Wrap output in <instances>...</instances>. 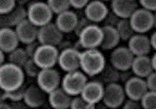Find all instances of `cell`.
Returning <instances> with one entry per match:
<instances>
[{"mask_svg":"<svg viewBox=\"0 0 156 109\" xmlns=\"http://www.w3.org/2000/svg\"><path fill=\"white\" fill-rule=\"evenodd\" d=\"M48 100L50 105L54 109H68L71 108L72 96L67 93L61 85L56 89L49 93Z\"/></svg>","mask_w":156,"mask_h":109,"instance_id":"obj_19","label":"cell"},{"mask_svg":"<svg viewBox=\"0 0 156 109\" xmlns=\"http://www.w3.org/2000/svg\"><path fill=\"white\" fill-rule=\"evenodd\" d=\"M19 40L15 30L11 27L0 28V49L9 54L13 49L18 48Z\"/></svg>","mask_w":156,"mask_h":109,"instance_id":"obj_18","label":"cell"},{"mask_svg":"<svg viewBox=\"0 0 156 109\" xmlns=\"http://www.w3.org/2000/svg\"><path fill=\"white\" fill-rule=\"evenodd\" d=\"M115 28L121 38V40L123 41H129L136 33L130 24L129 18H121L119 22L117 23Z\"/></svg>","mask_w":156,"mask_h":109,"instance_id":"obj_27","label":"cell"},{"mask_svg":"<svg viewBox=\"0 0 156 109\" xmlns=\"http://www.w3.org/2000/svg\"><path fill=\"white\" fill-rule=\"evenodd\" d=\"M139 3L142 8L151 12L156 11V0H139Z\"/></svg>","mask_w":156,"mask_h":109,"instance_id":"obj_40","label":"cell"},{"mask_svg":"<svg viewBox=\"0 0 156 109\" xmlns=\"http://www.w3.org/2000/svg\"><path fill=\"white\" fill-rule=\"evenodd\" d=\"M128 48L134 56L147 55L152 49L151 38L145 33H135L128 41Z\"/></svg>","mask_w":156,"mask_h":109,"instance_id":"obj_17","label":"cell"},{"mask_svg":"<svg viewBox=\"0 0 156 109\" xmlns=\"http://www.w3.org/2000/svg\"><path fill=\"white\" fill-rule=\"evenodd\" d=\"M102 1H104V2H107V1H112V0H102Z\"/></svg>","mask_w":156,"mask_h":109,"instance_id":"obj_50","label":"cell"},{"mask_svg":"<svg viewBox=\"0 0 156 109\" xmlns=\"http://www.w3.org/2000/svg\"><path fill=\"white\" fill-rule=\"evenodd\" d=\"M126 98L127 96L124 87H122L119 83H113L105 85L102 102L106 107L111 109L119 108L123 105Z\"/></svg>","mask_w":156,"mask_h":109,"instance_id":"obj_7","label":"cell"},{"mask_svg":"<svg viewBox=\"0 0 156 109\" xmlns=\"http://www.w3.org/2000/svg\"><path fill=\"white\" fill-rule=\"evenodd\" d=\"M103 29V41L100 48L103 50H112L116 46H118L121 38L117 32L115 27L104 26Z\"/></svg>","mask_w":156,"mask_h":109,"instance_id":"obj_24","label":"cell"},{"mask_svg":"<svg viewBox=\"0 0 156 109\" xmlns=\"http://www.w3.org/2000/svg\"><path fill=\"white\" fill-rule=\"evenodd\" d=\"M134 57L128 46H116L111 54V64L118 70L130 69Z\"/></svg>","mask_w":156,"mask_h":109,"instance_id":"obj_12","label":"cell"},{"mask_svg":"<svg viewBox=\"0 0 156 109\" xmlns=\"http://www.w3.org/2000/svg\"><path fill=\"white\" fill-rule=\"evenodd\" d=\"M140 103L144 109H156V91L147 90Z\"/></svg>","mask_w":156,"mask_h":109,"instance_id":"obj_30","label":"cell"},{"mask_svg":"<svg viewBox=\"0 0 156 109\" xmlns=\"http://www.w3.org/2000/svg\"><path fill=\"white\" fill-rule=\"evenodd\" d=\"M90 0H69V4L71 7L74 8L76 10L85 9V7L89 4Z\"/></svg>","mask_w":156,"mask_h":109,"instance_id":"obj_41","label":"cell"},{"mask_svg":"<svg viewBox=\"0 0 156 109\" xmlns=\"http://www.w3.org/2000/svg\"><path fill=\"white\" fill-rule=\"evenodd\" d=\"M94 107H95L94 104H91L89 102H87L81 95L73 96L72 98V102H71L72 109H92Z\"/></svg>","mask_w":156,"mask_h":109,"instance_id":"obj_31","label":"cell"},{"mask_svg":"<svg viewBox=\"0 0 156 109\" xmlns=\"http://www.w3.org/2000/svg\"><path fill=\"white\" fill-rule=\"evenodd\" d=\"M46 94L47 93L43 91L38 85H30L26 89L23 100L28 107L38 108L45 104Z\"/></svg>","mask_w":156,"mask_h":109,"instance_id":"obj_20","label":"cell"},{"mask_svg":"<svg viewBox=\"0 0 156 109\" xmlns=\"http://www.w3.org/2000/svg\"><path fill=\"white\" fill-rule=\"evenodd\" d=\"M78 19L75 12L68 10L57 14L55 24L63 33H69L74 30Z\"/></svg>","mask_w":156,"mask_h":109,"instance_id":"obj_23","label":"cell"},{"mask_svg":"<svg viewBox=\"0 0 156 109\" xmlns=\"http://www.w3.org/2000/svg\"><path fill=\"white\" fill-rule=\"evenodd\" d=\"M3 16L6 27H15L21 21L27 18V10L23 7H15L11 12Z\"/></svg>","mask_w":156,"mask_h":109,"instance_id":"obj_26","label":"cell"},{"mask_svg":"<svg viewBox=\"0 0 156 109\" xmlns=\"http://www.w3.org/2000/svg\"><path fill=\"white\" fill-rule=\"evenodd\" d=\"M153 28L156 29V11L153 12Z\"/></svg>","mask_w":156,"mask_h":109,"instance_id":"obj_49","label":"cell"},{"mask_svg":"<svg viewBox=\"0 0 156 109\" xmlns=\"http://www.w3.org/2000/svg\"><path fill=\"white\" fill-rule=\"evenodd\" d=\"M132 1H136V0H132Z\"/></svg>","mask_w":156,"mask_h":109,"instance_id":"obj_51","label":"cell"},{"mask_svg":"<svg viewBox=\"0 0 156 109\" xmlns=\"http://www.w3.org/2000/svg\"><path fill=\"white\" fill-rule=\"evenodd\" d=\"M47 4L51 8L53 14H59L69 10V0H47Z\"/></svg>","mask_w":156,"mask_h":109,"instance_id":"obj_29","label":"cell"},{"mask_svg":"<svg viewBox=\"0 0 156 109\" xmlns=\"http://www.w3.org/2000/svg\"><path fill=\"white\" fill-rule=\"evenodd\" d=\"M132 76H134V74L132 72L131 68L126 69V70H120V82L125 83L127 81H129Z\"/></svg>","mask_w":156,"mask_h":109,"instance_id":"obj_42","label":"cell"},{"mask_svg":"<svg viewBox=\"0 0 156 109\" xmlns=\"http://www.w3.org/2000/svg\"><path fill=\"white\" fill-rule=\"evenodd\" d=\"M53 12L47 2L35 1L27 9V18L38 28L51 22Z\"/></svg>","mask_w":156,"mask_h":109,"instance_id":"obj_3","label":"cell"},{"mask_svg":"<svg viewBox=\"0 0 156 109\" xmlns=\"http://www.w3.org/2000/svg\"><path fill=\"white\" fill-rule=\"evenodd\" d=\"M84 10L85 16L95 24L103 22L108 13V7L102 0H90Z\"/></svg>","mask_w":156,"mask_h":109,"instance_id":"obj_15","label":"cell"},{"mask_svg":"<svg viewBox=\"0 0 156 109\" xmlns=\"http://www.w3.org/2000/svg\"><path fill=\"white\" fill-rule=\"evenodd\" d=\"M88 82V77L81 69L75 71L66 72V75L61 80V87L72 97L80 95Z\"/></svg>","mask_w":156,"mask_h":109,"instance_id":"obj_5","label":"cell"},{"mask_svg":"<svg viewBox=\"0 0 156 109\" xmlns=\"http://www.w3.org/2000/svg\"><path fill=\"white\" fill-rule=\"evenodd\" d=\"M77 37L78 44L84 49H98L103 41V29L95 23H91Z\"/></svg>","mask_w":156,"mask_h":109,"instance_id":"obj_4","label":"cell"},{"mask_svg":"<svg viewBox=\"0 0 156 109\" xmlns=\"http://www.w3.org/2000/svg\"><path fill=\"white\" fill-rule=\"evenodd\" d=\"M5 62V52L0 49V66H2Z\"/></svg>","mask_w":156,"mask_h":109,"instance_id":"obj_47","label":"cell"},{"mask_svg":"<svg viewBox=\"0 0 156 109\" xmlns=\"http://www.w3.org/2000/svg\"><path fill=\"white\" fill-rule=\"evenodd\" d=\"M27 87L24 84H22L21 87L15 88L12 91L7 92V97L8 100H10L11 102H17V100H23L25 96V92H26Z\"/></svg>","mask_w":156,"mask_h":109,"instance_id":"obj_33","label":"cell"},{"mask_svg":"<svg viewBox=\"0 0 156 109\" xmlns=\"http://www.w3.org/2000/svg\"><path fill=\"white\" fill-rule=\"evenodd\" d=\"M121 18H119L117 15L114 13V12H108V13L107 14V16H106V18L104 19V26H112V27H116V25H117V23L119 22V20H120Z\"/></svg>","mask_w":156,"mask_h":109,"instance_id":"obj_36","label":"cell"},{"mask_svg":"<svg viewBox=\"0 0 156 109\" xmlns=\"http://www.w3.org/2000/svg\"><path fill=\"white\" fill-rule=\"evenodd\" d=\"M112 12H114L119 18H130L137 9L138 4L132 0H112Z\"/></svg>","mask_w":156,"mask_h":109,"instance_id":"obj_21","label":"cell"},{"mask_svg":"<svg viewBox=\"0 0 156 109\" xmlns=\"http://www.w3.org/2000/svg\"><path fill=\"white\" fill-rule=\"evenodd\" d=\"M124 89L127 98L141 100L146 92L149 90L146 79L138 76H132L129 81L124 83Z\"/></svg>","mask_w":156,"mask_h":109,"instance_id":"obj_13","label":"cell"},{"mask_svg":"<svg viewBox=\"0 0 156 109\" xmlns=\"http://www.w3.org/2000/svg\"><path fill=\"white\" fill-rule=\"evenodd\" d=\"M131 70L135 76L146 79L153 71L151 58L147 55L135 56L131 65Z\"/></svg>","mask_w":156,"mask_h":109,"instance_id":"obj_22","label":"cell"},{"mask_svg":"<svg viewBox=\"0 0 156 109\" xmlns=\"http://www.w3.org/2000/svg\"><path fill=\"white\" fill-rule=\"evenodd\" d=\"M150 38H151V43L152 49L156 51V30L151 34V36Z\"/></svg>","mask_w":156,"mask_h":109,"instance_id":"obj_44","label":"cell"},{"mask_svg":"<svg viewBox=\"0 0 156 109\" xmlns=\"http://www.w3.org/2000/svg\"><path fill=\"white\" fill-rule=\"evenodd\" d=\"M81 51L75 46H69L59 51L57 65L65 72L75 71L80 69Z\"/></svg>","mask_w":156,"mask_h":109,"instance_id":"obj_8","label":"cell"},{"mask_svg":"<svg viewBox=\"0 0 156 109\" xmlns=\"http://www.w3.org/2000/svg\"><path fill=\"white\" fill-rule=\"evenodd\" d=\"M105 85L98 80L88 81L81 92V96L91 104L96 105L103 99Z\"/></svg>","mask_w":156,"mask_h":109,"instance_id":"obj_16","label":"cell"},{"mask_svg":"<svg viewBox=\"0 0 156 109\" xmlns=\"http://www.w3.org/2000/svg\"><path fill=\"white\" fill-rule=\"evenodd\" d=\"M129 21L136 33H146L153 29V12L144 8H138L132 13Z\"/></svg>","mask_w":156,"mask_h":109,"instance_id":"obj_9","label":"cell"},{"mask_svg":"<svg viewBox=\"0 0 156 109\" xmlns=\"http://www.w3.org/2000/svg\"><path fill=\"white\" fill-rule=\"evenodd\" d=\"M11 107L12 108H19V109H24L27 108L28 106L26 105V104L24 103V100H17V102H12L11 104Z\"/></svg>","mask_w":156,"mask_h":109,"instance_id":"obj_43","label":"cell"},{"mask_svg":"<svg viewBox=\"0 0 156 109\" xmlns=\"http://www.w3.org/2000/svg\"><path fill=\"white\" fill-rule=\"evenodd\" d=\"M63 34L55 23L50 22L38 29L37 41L41 45L58 46L63 41Z\"/></svg>","mask_w":156,"mask_h":109,"instance_id":"obj_11","label":"cell"},{"mask_svg":"<svg viewBox=\"0 0 156 109\" xmlns=\"http://www.w3.org/2000/svg\"><path fill=\"white\" fill-rule=\"evenodd\" d=\"M10 108H12L11 104L6 103V100H3V102L0 103V109H10Z\"/></svg>","mask_w":156,"mask_h":109,"instance_id":"obj_46","label":"cell"},{"mask_svg":"<svg viewBox=\"0 0 156 109\" xmlns=\"http://www.w3.org/2000/svg\"><path fill=\"white\" fill-rule=\"evenodd\" d=\"M106 66L104 54L97 49H85L81 52L80 69L90 77H95L103 70Z\"/></svg>","mask_w":156,"mask_h":109,"instance_id":"obj_2","label":"cell"},{"mask_svg":"<svg viewBox=\"0 0 156 109\" xmlns=\"http://www.w3.org/2000/svg\"><path fill=\"white\" fill-rule=\"evenodd\" d=\"M61 80L59 72L53 67L41 69L36 77L37 85L47 94L59 87L61 85Z\"/></svg>","mask_w":156,"mask_h":109,"instance_id":"obj_10","label":"cell"},{"mask_svg":"<svg viewBox=\"0 0 156 109\" xmlns=\"http://www.w3.org/2000/svg\"><path fill=\"white\" fill-rule=\"evenodd\" d=\"M146 82L149 90L156 91V71H152L149 76L146 78Z\"/></svg>","mask_w":156,"mask_h":109,"instance_id":"obj_39","label":"cell"},{"mask_svg":"<svg viewBox=\"0 0 156 109\" xmlns=\"http://www.w3.org/2000/svg\"><path fill=\"white\" fill-rule=\"evenodd\" d=\"M8 100L7 97V91H5L2 87H0V103L3 102V100Z\"/></svg>","mask_w":156,"mask_h":109,"instance_id":"obj_45","label":"cell"},{"mask_svg":"<svg viewBox=\"0 0 156 109\" xmlns=\"http://www.w3.org/2000/svg\"><path fill=\"white\" fill-rule=\"evenodd\" d=\"M25 73L23 68L12 63L0 66V87L9 92L24 84Z\"/></svg>","mask_w":156,"mask_h":109,"instance_id":"obj_1","label":"cell"},{"mask_svg":"<svg viewBox=\"0 0 156 109\" xmlns=\"http://www.w3.org/2000/svg\"><path fill=\"white\" fill-rule=\"evenodd\" d=\"M99 82L102 83L104 85L119 83L120 82V70L114 67L112 64L106 65L104 69L97 75V79Z\"/></svg>","mask_w":156,"mask_h":109,"instance_id":"obj_25","label":"cell"},{"mask_svg":"<svg viewBox=\"0 0 156 109\" xmlns=\"http://www.w3.org/2000/svg\"><path fill=\"white\" fill-rule=\"evenodd\" d=\"M29 59L30 56L28 55L25 49L21 48H16L15 49H13L12 52L9 53V56H8V60H9L10 63L20 67L24 66V65L27 63Z\"/></svg>","mask_w":156,"mask_h":109,"instance_id":"obj_28","label":"cell"},{"mask_svg":"<svg viewBox=\"0 0 156 109\" xmlns=\"http://www.w3.org/2000/svg\"><path fill=\"white\" fill-rule=\"evenodd\" d=\"M22 68L24 70V73L30 78H36L38 73L41 70V68L37 66L33 58H30Z\"/></svg>","mask_w":156,"mask_h":109,"instance_id":"obj_32","label":"cell"},{"mask_svg":"<svg viewBox=\"0 0 156 109\" xmlns=\"http://www.w3.org/2000/svg\"><path fill=\"white\" fill-rule=\"evenodd\" d=\"M58 57L59 49L57 46L40 44L33 59L37 64V66L43 69L55 66L58 62Z\"/></svg>","mask_w":156,"mask_h":109,"instance_id":"obj_6","label":"cell"},{"mask_svg":"<svg viewBox=\"0 0 156 109\" xmlns=\"http://www.w3.org/2000/svg\"><path fill=\"white\" fill-rule=\"evenodd\" d=\"M151 62H152V66H153V70L156 71V52L153 54V56L151 57Z\"/></svg>","mask_w":156,"mask_h":109,"instance_id":"obj_48","label":"cell"},{"mask_svg":"<svg viewBox=\"0 0 156 109\" xmlns=\"http://www.w3.org/2000/svg\"><path fill=\"white\" fill-rule=\"evenodd\" d=\"M38 27L33 24L28 18L21 21L19 24L14 27L18 40L20 43L27 45L37 40L38 36Z\"/></svg>","mask_w":156,"mask_h":109,"instance_id":"obj_14","label":"cell"},{"mask_svg":"<svg viewBox=\"0 0 156 109\" xmlns=\"http://www.w3.org/2000/svg\"><path fill=\"white\" fill-rule=\"evenodd\" d=\"M122 107L124 109H139V108H141L142 106H141V103H140V100L128 98V100H125Z\"/></svg>","mask_w":156,"mask_h":109,"instance_id":"obj_37","label":"cell"},{"mask_svg":"<svg viewBox=\"0 0 156 109\" xmlns=\"http://www.w3.org/2000/svg\"><path fill=\"white\" fill-rule=\"evenodd\" d=\"M16 7V0H0V15L11 12Z\"/></svg>","mask_w":156,"mask_h":109,"instance_id":"obj_34","label":"cell"},{"mask_svg":"<svg viewBox=\"0 0 156 109\" xmlns=\"http://www.w3.org/2000/svg\"><path fill=\"white\" fill-rule=\"evenodd\" d=\"M90 24H91V22L87 18V17H82V18H79L77 21V24L75 26V29L73 30V32L76 36L79 35L81 32H82V30L86 28V27H88Z\"/></svg>","mask_w":156,"mask_h":109,"instance_id":"obj_35","label":"cell"},{"mask_svg":"<svg viewBox=\"0 0 156 109\" xmlns=\"http://www.w3.org/2000/svg\"><path fill=\"white\" fill-rule=\"evenodd\" d=\"M39 46H40V43H39L37 40L36 41H34L32 43H29V44L26 45L25 50L27 51V53H28V55L30 56V58H33L34 57V55L35 54V52H36V50H37Z\"/></svg>","mask_w":156,"mask_h":109,"instance_id":"obj_38","label":"cell"}]
</instances>
